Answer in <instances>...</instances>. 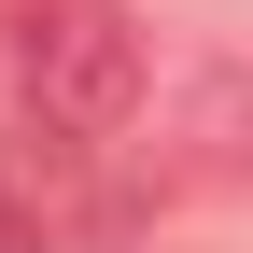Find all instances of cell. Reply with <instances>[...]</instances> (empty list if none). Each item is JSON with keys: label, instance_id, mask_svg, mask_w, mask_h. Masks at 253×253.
Segmentation results:
<instances>
[{"label": "cell", "instance_id": "7a4b0ae2", "mask_svg": "<svg viewBox=\"0 0 253 253\" xmlns=\"http://www.w3.org/2000/svg\"><path fill=\"white\" fill-rule=\"evenodd\" d=\"M0 253H42V211L28 197H0Z\"/></svg>", "mask_w": 253, "mask_h": 253}, {"label": "cell", "instance_id": "6da1fadb", "mask_svg": "<svg viewBox=\"0 0 253 253\" xmlns=\"http://www.w3.org/2000/svg\"><path fill=\"white\" fill-rule=\"evenodd\" d=\"M14 99L56 126V141H113L141 113V28L113 0H28L14 14Z\"/></svg>", "mask_w": 253, "mask_h": 253}]
</instances>
